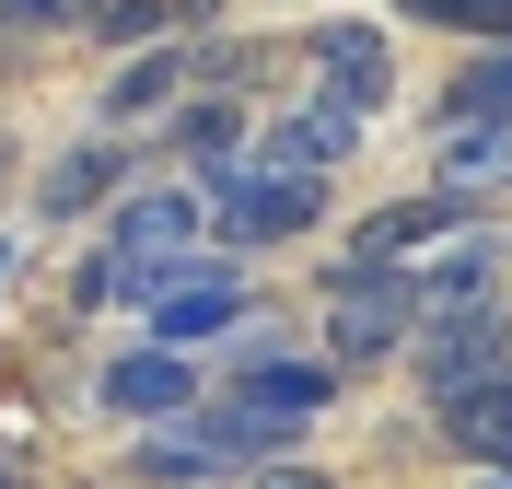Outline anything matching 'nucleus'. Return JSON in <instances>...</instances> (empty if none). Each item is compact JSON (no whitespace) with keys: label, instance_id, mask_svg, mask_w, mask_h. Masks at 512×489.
<instances>
[{"label":"nucleus","instance_id":"nucleus-1","mask_svg":"<svg viewBox=\"0 0 512 489\" xmlns=\"http://www.w3.org/2000/svg\"><path fill=\"white\" fill-rule=\"evenodd\" d=\"M326 396H338V373L291 350V361H268V373H245V385L198 396V431L222 443V466H280L291 443L326 420Z\"/></svg>","mask_w":512,"mask_h":489},{"label":"nucleus","instance_id":"nucleus-2","mask_svg":"<svg viewBox=\"0 0 512 489\" xmlns=\"http://www.w3.org/2000/svg\"><path fill=\"white\" fill-rule=\"evenodd\" d=\"M198 210H210V257H256V245H303L326 222V187L280 175V163H233L198 187Z\"/></svg>","mask_w":512,"mask_h":489},{"label":"nucleus","instance_id":"nucleus-3","mask_svg":"<svg viewBox=\"0 0 512 489\" xmlns=\"http://www.w3.org/2000/svg\"><path fill=\"white\" fill-rule=\"evenodd\" d=\"M408 338H419V280L408 268H350L338 257V280H326V350H338V373H373Z\"/></svg>","mask_w":512,"mask_h":489},{"label":"nucleus","instance_id":"nucleus-4","mask_svg":"<svg viewBox=\"0 0 512 489\" xmlns=\"http://www.w3.org/2000/svg\"><path fill=\"white\" fill-rule=\"evenodd\" d=\"M140 315H152V350L198 361L210 338L245 326V257H187V268H163V292L140 303Z\"/></svg>","mask_w":512,"mask_h":489},{"label":"nucleus","instance_id":"nucleus-5","mask_svg":"<svg viewBox=\"0 0 512 489\" xmlns=\"http://www.w3.org/2000/svg\"><path fill=\"white\" fill-rule=\"evenodd\" d=\"M105 245L140 257V268H187V257H210V210H198L187 175H163V187H128L105 210Z\"/></svg>","mask_w":512,"mask_h":489},{"label":"nucleus","instance_id":"nucleus-6","mask_svg":"<svg viewBox=\"0 0 512 489\" xmlns=\"http://www.w3.org/2000/svg\"><path fill=\"white\" fill-rule=\"evenodd\" d=\"M408 361H419L431 396H466V385H489V373H512V315L501 303H478V315H419Z\"/></svg>","mask_w":512,"mask_h":489},{"label":"nucleus","instance_id":"nucleus-7","mask_svg":"<svg viewBox=\"0 0 512 489\" xmlns=\"http://www.w3.org/2000/svg\"><path fill=\"white\" fill-rule=\"evenodd\" d=\"M361 129H373V117H350L338 94H303V105H280V117L256 129L245 163H280V175H315V187H326V175L361 152Z\"/></svg>","mask_w":512,"mask_h":489},{"label":"nucleus","instance_id":"nucleus-8","mask_svg":"<svg viewBox=\"0 0 512 489\" xmlns=\"http://www.w3.org/2000/svg\"><path fill=\"white\" fill-rule=\"evenodd\" d=\"M315 94H338L350 117H373L396 94V35L384 24H315Z\"/></svg>","mask_w":512,"mask_h":489},{"label":"nucleus","instance_id":"nucleus-9","mask_svg":"<svg viewBox=\"0 0 512 489\" xmlns=\"http://www.w3.org/2000/svg\"><path fill=\"white\" fill-rule=\"evenodd\" d=\"M94 396L117 408V420H187V396H210V385H198V361H175V350L140 338V350H117L94 373Z\"/></svg>","mask_w":512,"mask_h":489},{"label":"nucleus","instance_id":"nucleus-10","mask_svg":"<svg viewBox=\"0 0 512 489\" xmlns=\"http://www.w3.org/2000/svg\"><path fill=\"white\" fill-rule=\"evenodd\" d=\"M245 152H256V117H245L233 94H187V105H175V163H187V187L233 175Z\"/></svg>","mask_w":512,"mask_h":489},{"label":"nucleus","instance_id":"nucleus-11","mask_svg":"<svg viewBox=\"0 0 512 489\" xmlns=\"http://www.w3.org/2000/svg\"><path fill=\"white\" fill-rule=\"evenodd\" d=\"M94 198H128V140H70V152L47 163L35 210H47V222H82Z\"/></svg>","mask_w":512,"mask_h":489},{"label":"nucleus","instance_id":"nucleus-12","mask_svg":"<svg viewBox=\"0 0 512 489\" xmlns=\"http://www.w3.org/2000/svg\"><path fill=\"white\" fill-rule=\"evenodd\" d=\"M431 420H443V443L466 466H512V373H489L466 396H431Z\"/></svg>","mask_w":512,"mask_h":489},{"label":"nucleus","instance_id":"nucleus-13","mask_svg":"<svg viewBox=\"0 0 512 489\" xmlns=\"http://www.w3.org/2000/svg\"><path fill=\"white\" fill-rule=\"evenodd\" d=\"M431 175H443V198L478 222V198H501V187H512V129H443Z\"/></svg>","mask_w":512,"mask_h":489},{"label":"nucleus","instance_id":"nucleus-14","mask_svg":"<svg viewBox=\"0 0 512 489\" xmlns=\"http://www.w3.org/2000/svg\"><path fill=\"white\" fill-rule=\"evenodd\" d=\"M152 105H187V47H140V59L105 82V105H94V117H105V140H117V129H140Z\"/></svg>","mask_w":512,"mask_h":489},{"label":"nucleus","instance_id":"nucleus-15","mask_svg":"<svg viewBox=\"0 0 512 489\" xmlns=\"http://www.w3.org/2000/svg\"><path fill=\"white\" fill-rule=\"evenodd\" d=\"M489 268H501V245L466 222V245H443L431 268H408V280H419V315H478V303H489Z\"/></svg>","mask_w":512,"mask_h":489},{"label":"nucleus","instance_id":"nucleus-16","mask_svg":"<svg viewBox=\"0 0 512 489\" xmlns=\"http://www.w3.org/2000/svg\"><path fill=\"white\" fill-rule=\"evenodd\" d=\"M454 222H466V210H454L443 187H431V198H396V210H373V222L350 233V268H396L408 245H431V233H454Z\"/></svg>","mask_w":512,"mask_h":489},{"label":"nucleus","instance_id":"nucleus-17","mask_svg":"<svg viewBox=\"0 0 512 489\" xmlns=\"http://www.w3.org/2000/svg\"><path fill=\"white\" fill-rule=\"evenodd\" d=\"M443 129H512V47H466V59H454Z\"/></svg>","mask_w":512,"mask_h":489},{"label":"nucleus","instance_id":"nucleus-18","mask_svg":"<svg viewBox=\"0 0 512 489\" xmlns=\"http://www.w3.org/2000/svg\"><path fill=\"white\" fill-rule=\"evenodd\" d=\"M210 24H222V0H105V12H94V35L128 47V59L163 47V35H210Z\"/></svg>","mask_w":512,"mask_h":489},{"label":"nucleus","instance_id":"nucleus-19","mask_svg":"<svg viewBox=\"0 0 512 489\" xmlns=\"http://www.w3.org/2000/svg\"><path fill=\"white\" fill-rule=\"evenodd\" d=\"M128 466H140L152 489H198V478H233V466H222V443H210L198 420H175V431H140V455H128Z\"/></svg>","mask_w":512,"mask_h":489},{"label":"nucleus","instance_id":"nucleus-20","mask_svg":"<svg viewBox=\"0 0 512 489\" xmlns=\"http://www.w3.org/2000/svg\"><path fill=\"white\" fill-rule=\"evenodd\" d=\"M163 292V268H140V257H117V245H94V257L70 268V303L94 315V303H152Z\"/></svg>","mask_w":512,"mask_h":489},{"label":"nucleus","instance_id":"nucleus-21","mask_svg":"<svg viewBox=\"0 0 512 489\" xmlns=\"http://www.w3.org/2000/svg\"><path fill=\"white\" fill-rule=\"evenodd\" d=\"M408 24H443L466 35V47H512V0H396Z\"/></svg>","mask_w":512,"mask_h":489},{"label":"nucleus","instance_id":"nucleus-22","mask_svg":"<svg viewBox=\"0 0 512 489\" xmlns=\"http://www.w3.org/2000/svg\"><path fill=\"white\" fill-rule=\"evenodd\" d=\"M94 24V0H0V35H70Z\"/></svg>","mask_w":512,"mask_h":489},{"label":"nucleus","instance_id":"nucleus-23","mask_svg":"<svg viewBox=\"0 0 512 489\" xmlns=\"http://www.w3.org/2000/svg\"><path fill=\"white\" fill-rule=\"evenodd\" d=\"M245 489H338L326 466H303V455H280V466H245Z\"/></svg>","mask_w":512,"mask_h":489},{"label":"nucleus","instance_id":"nucleus-24","mask_svg":"<svg viewBox=\"0 0 512 489\" xmlns=\"http://www.w3.org/2000/svg\"><path fill=\"white\" fill-rule=\"evenodd\" d=\"M0 489H35V478H24V466H0Z\"/></svg>","mask_w":512,"mask_h":489}]
</instances>
